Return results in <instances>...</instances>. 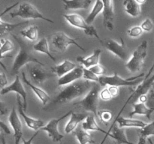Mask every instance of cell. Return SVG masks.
Listing matches in <instances>:
<instances>
[{"mask_svg": "<svg viewBox=\"0 0 154 144\" xmlns=\"http://www.w3.org/2000/svg\"><path fill=\"white\" fill-rule=\"evenodd\" d=\"M95 83L96 82L81 79L73 83L66 86L65 88L56 95L52 104H64L82 96L85 97Z\"/></svg>", "mask_w": 154, "mask_h": 144, "instance_id": "cell-1", "label": "cell"}, {"mask_svg": "<svg viewBox=\"0 0 154 144\" xmlns=\"http://www.w3.org/2000/svg\"><path fill=\"white\" fill-rule=\"evenodd\" d=\"M14 38L15 39L17 42L18 43L20 46V50L18 52L17 55L15 57L13 65H12L11 68V74H12L17 75L18 72L20 71L21 68L23 67L24 65L27 64L28 63H35V64H38V65L44 66L45 64L38 60L35 57H34L29 50L27 45L20 38L17 37L14 34H12Z\"/></svg>", "mask_w": 154, "mask_h": 144, "instance_id": "cell-2", "label": "cell"}, {"mask_svg": "<svg viewBox=\"0 0 154 144\" xmlns=\"http://www.w3.org/2000/svg\"><path fill=\"white\" fill-rule=\"evenodd\" d=\"M145 74L141 73L138 76L129 77L127 79H123L118 75L117 72H114L112 76H99V83L101 86H139L144 80Z\"/></svg>", "mask_w": 154, "mask_h": 144, "instance_id": "cell-3", "label": "cell"}, {"mask_svg": "<svg viewBox=\"0 0 154 144\" xmlns=\"http://www.w3.org/2000/svg\"><path fill=\"white\" fill-rule=\"evenodd\" d=\"M100 84L96 82L90 92L84 97L82 100L74 104L75 106L81 108L83 110L92 112L93 116H98V104H99V93L101 91Z\"/></svg>", "mask_w": 154, "mask_h": 144, "instance_id": "cell-4", "label": "cell"}, {"mask_svg": "<svg viewBox=\"0 0 154 144\" xmlns=\"http://www.w3.org/2000/svg\"><path fill=\"white\" fill-rule=\"evenodd\" d=\"M147 40H143L134 50L132 57L126 63V68L132 73H136L141 70L144 63V59L147 53Z\"/></svg>", "mask_w": 154, "mask_h": 144, "instance_id": "cell-5", "label": "cell"}, {"mask_svg": "<svg viewBox=\"0 0 154 144\" xmlns=\"http://www.w3.org/2000/svg\"><path fill=\"white\" fill-rule=\"evenodd\" d=\"M10 16L12 18L19 16L23 19H40L51 23L54 22V20L44 16L33 4L29 2H23L20 4L19 8L16 11L11 12Z\"/></svg>", "mask_w": 154, "mask_h": 144, "instance_id": "cell-6", "label": "cell"}, {"mask_svg": "<svg viewBox=\"0 0 154 144\" xmlns=\"http://www.w3.org/2000/svg\"><path fill=\"white\" fill-rule=\"evenodd\" d=\"M151 73H152V70H149L148 73H147V74L146 75L145 77H144V82H143L141 84H140L139 86H138V87H137L136 89H135V91H134L133 92L130 94V96L128 98V99L126 100V103H125L124 105L122 106L121 110H120V112H119V113H118V115H117V116L115 118H119V117L120 116L122 112H123V110H124L125 106H126L128 104H129L130 102H132V100H138V98H139L141 96L147 95V94L148 93V92L150 91V88L153 86V84H154V74L150 77V75L151 74Z\"/></svg>", "mask_w": 154, "mask_h": 144, "instance_id": "cell-7", "label": "cell"}, {"mask_svg": "<svg viewBox=\"0 0 154 144\" xmlns=\"http://www.w3.org/2000/svg\"><path fill=\"white\" fill-rule=\"evenodd\" d=\"M51 42L54 47L60 52H65L67 50L68 46L72 44L75 45L81 51L85 52V49L80 45L75 39L70 38L63 32H57L54 33L51 37Z\"/></svg>", "mask_w": 154, "mask_h": 144, "instance_id": "cell-8", "label": "cell"}, {"mask_svg": "<svg viewBox=\"0 0 154 144\" xmlns=\"http://www.w3.org/2000/svg\"><path fill=\"white\" fill-rule=\"evenodd\" d=\"M73 110H70L61 117L58 118H53L47 124H45L43 128H41V130L45 131L48 134V136L51 138L53 141L54 142H61L62 140L64 138V136L59 132L58 130V124L62 120L66 118L69 116H70L72 113Z\"/></svg>", "mask_w": 154, "mask_h": 144, "instance_id": "cell-9", "label": "cell"}, {"mask_svg": "<svg viewBox=\"0 0 154 144\" xmlns=\"http://www.w3.org/2000/svg\"><path fill=\"white\" fill-rule=\"evenodd\" d=\"M101 44L113 55L116 56L122 60H126L128 58V51L126 44L123 39L121 38V43H118L113 39H106L102 40Z\"/></svg>", "mask_w": 154, "mask_h": 144, "instance_id": "cell-10", "label": "cell"}, {"mask_svg": "<svg viewBox=\"0 0 154 144\" xmlns=\"http://www.w3.org/2000/svg\"><path fill=\"white\" fill-rule=\"evenodd\" d=\"M9 92H15L17 94V95L20 96L22 98L23 104V110L26 112L27 110V94L25 88H24L23 85L21 82L19 76H17V75L15 80L11 84L1 89L0 94L4 95V94H8Z\"/></svg>", "mask_w": 154, "mask_h": 144, "instance_id": "cell-11", "label": "cell"}, {"mask_svg": "<svg viewBox=\"0 0 154 144\" xmlns=\"http://www.w3.org/2000/svg\"><path fill=\"white\" fill-rule=\"evenodd\" d=\"M104 8L102 10L103 16V25L108 31L111 32L114 29V4L111 0L102 1Z\"/></svg>", "mask_w": 154, "mask_h": 144, "instance_id": "cell-12", "label": "cell"}, {"mask_svg": "<svg viewBox=\"0 0 154 144\" xmlns=\"http://www.w3.org/2000/svg\"><path fill=\"white\" fill-rule=\"evenodd\" d=\"M20 98V96L19 95H17V110L19 114L23 118L26 124V126L29 128L32 129V130H37V131L39 129L41 130V128L45 126V122L41 119H35V118H33L32 117H29L26 115V112L23 110V100H21Z\"/></svg>", "mask_w": 154, "mask_h": 144, "instance_id": "cell-13", "label": "cell"}, {"mask_svg": "<svg viewBox=\"0 0 154 144\" xmlns=\"http://www.w3.org/2000/svg\"><path fill=\"white\" fill-rule=\"evenodd\" d=\"M8 122L14 130L15 144H19L20 140L23 139V124L14 106L9 114Z\"/></svg>", "mask_w": 154, "mask_h": 144, "instance_id": "cell-14", "label": "cell"}, {"mask_svg": "<svg viewBox=\"0 0 154 144\" xmlns=\"http://www.w3.org/2000/svg\"><path fill=\"white\" fill-rule=\"evenodd\" d=\"M83 69H84V67L82 65L78 66L73 70L66 74L62 77L59 78L58 85L60 86H66L72 84L76 81L82 79Z\"/></svg>", "mask_w": 154, "mask_h": 144, "instance_id": "cell-15", "label": "cell"}, {"mask_svg": "<svg viewBox=\"0 0 154 144\" xmlns=\"http://www.w3.org/2000/svg\"><path fill=\"white\" fill-rule=\"evenodd\" d=\"M29 74L32 80L37 84H42L54 75L51 72L47 71L41 65H35L30 68Z\"/></svg>", "mask_w": 154, "mask_h": 144, "instance_id": "cell-16", "label": "cell"}, {"mask_svg": "<svg viewBox=\"0 0 154 144\" xmlns=\"http://www.w3.org/2000/svg\"><path fill=\"white\" fill-rule=\"evenodd\" d=\"M18 4H19V2L15 3V4H13L12 6L6 8L5 10L0 14V39L2 38L4 36H5L6 34H8L9 32H12L13 30H14L15 28H17V27L21 26L24 25V24H27L29 22L28 21H25V22H18V23H8V22H4V21L1 20L2 16H3L6 12L9 11L11 9L14 8L15 6L17 5Z\"/></svg>", "mask_w": 154, "mask_h": 144, "instance_id": "cell-17", "label": "cell"}, {"mask_svg": "<svg viewBox=\"0 0 154 144\" xmlns=\"http://www.w3.org/2000/svg\"><path fill=\"white\" fill-rule=\"evenodd\" d=\"M108 132L110 133L109 137L114 140L117 144H135L127 139L125 129L119 128L116 124H112Z\"/></svg>", "mask_w": 154, "mask_h": 144, "instance_id": "cell-18", "label": "cell"}, {"mask_svg": "<svg viewBox=\"0 0 154 144\" xmlns=\"http://www.w3.org/2000/svg\"><path fill=\"white\" fill-rule=\"evenodd\" d=\"M88 116V114L86 113V112H72V113L71 114L70 119L69 120L66 127H65V133L70 134L73 132L74 130H75L79 123L85 120Z\"/></svg>", "mask_w": 154, "mask_h": 144, "instance_id": "cell-19", "label": "cell"}, {"mask_svg": "<svg viewBox=\"0 0 154 144\" xmlns=\"http://www.w3.org/2000/svg\"><path fill=\"white\" fill-rule=\"evenodd\" d=\"M22 79H23V81L24 82V83L26 84L27 86H29L31 88V89L32 90V92H34V94H35V95L37 96L38 98L41 100V102L42 103V104L46 105L50 101V99H51V98H50L49 94H48V93L45 91V90H43L42 88H41L40 87L32 84L31 82H30L29 81L27 80L26 76V74L24 73V72H22Z\"/></svg>", "mask_w": 154, "mask_h": 144, "instance_id": "cell-20", "label": "cell"}, {"mask_svg": "<svg viewBox=\"0 0 154 144\" xmlns=\"http://www.w3.org/2000/svg\"><path fill=\"white\" fill-rule=\"evenodd\" d=\"M63 17L71 26L75 27V28L84 30V31H86L90 26L86 22V20L83 18V16L78 14H63Z\"/></svg>", "mask_w": 154, "mask_h": 144, "instance_id": "cell-21", "label": "cell"}, {"mask_svg": "<svg viewBox=\"0 0 154 144\" xmlns=\"http://www.w3.org/2000/svg\"><path fill=\"white\" fill-rule=\"evenodd\" d=\"M101 53H102V50L100 49H96L93 51V54L90 56L84 58V57L79 56L77 57L76 59L78 62L82 64L83 67L89 69L93 66L99 64V57H100Z\"/></svg>", "mask_w": 154, "mask_h": 144, "instance_id": "cell-22", "label": "cell"}, {"mask_svg": "<svg viewBox=\"0 0 154 144\" xmlns=\"http://www.w3.org/2000/svg\"><path fill=\"white\" fill-rule=\"evenodd\" d=\"M116 122L118 124V127L121 128H125L127 127L132 128H138L141 129L147 125V123L141 121L138 119H133L132 118H126L123 116H120L119 118H115L113 124H116Z\"/></svg>", "mask_w": 154, "mask_h": 144, "instance_id": "cell-23", "label": "cell"}, {"mask_svg": "<svg viewBox=\"0 0 154 144\" xmlns=\"http://www.w3.org/2000/svg\"><path fill=\"white\" fill-rule=\"evenodd\" d=\"M77 67L78 66H77L76 64L69 61V59H65L60 64L56 65L55 67H53L51 70H52L53 73L55 74L56 75H57L60 78L64 76V75H66V74L73 70Z\"/></svg>", "mask_w": 154, "mask_h": 144, "instance_id": "cell-24", "label": "cell"}, {"mask_svg": "<svg viewBox=\"0 0 154 144\" xmlns=\"http://www.w3.org/2000/svg\"><path fill=\"white\" fill-rule=\"evenodd\" d=\"M132 106H133V110L129 113L130 118L133 117L135 115H141L145 116L148 119L150 120L152 113L154 112L153 109L147 106L145 104L140 103V102L132 104Z\"/></svg>", "mask_w": 154, "mask_h": 144, "instance_id": "cell-25", "label": "cell"}, {"mask_svg": "<svg viewBox=\"0 0 154 144\" xmlns=\"http://www.w3.org/2000/svg\"><path fill=\"white\" fill-rule=\"evenodd\" d=\"M91 3V0H63V1L65 10L87 9Z\"/></svg>", "mask_w": 154, "mask_h": 144, "instance_id": "cell-26", "label": "cell"}, {"mask_svg": "<svg viewBox=\"0 0 154 144\" xmlns=\"http://www.w3.org/2000/svg\"><path fill=\"white\" fill-rule=\"evenodd\" d=\"M82 128L84 130H87V131H90V130H95V131L102 132L104 134H110L109 132L105 131V130L102 128L98 124L97 122H96V118H95V116L93 115H89L85 119V121L83 122L82 123Z\"/></svg>", "mask_w": 154, "mask_h": 144, "instance_id": "cell-27", "label": "cell"}, {"mask_svg": "<svg viewBox=\"0 0 154 144\" xmlns=\"http://www.w3.org/2000/svg\"><path fill=\"white\" fill-rule=\"evenodd\" d=\"M141 4L135 0H126L123 2L124 10L129 15L132 17H137L141 14Z\"/></svg>", "mask_w": 154, "mask_h": 144, "instance_id": "cell-28", "label": "cell"}, {"mask_svg": "<svg viewBox=\"0 0 154 144\" xmlns=\"http://www.w3.org/2000/svg\"><path fill=\"white\" fill-rule=\"evenodd\" d=\"M33 50H34L35 51H36V52H42V53L45 54V55L48 56L51 60H53L54 62H56V58L51 54V51H50L49 46H48V42L46 38H43L41 39L38 42H37L35 44H34V46H33Z\"/></svg>", "mask_w": 154, "mask_h": 144, "instance_id": "cell-29", "label": "cell"}, {"mask_svg": "<svg viewBox=\"0 0 154 144\" xmlns=\"http://www.w3.org/2000/svg\"><path fill=\"white\" fill-rule=\"evenodd\" d=\"M104 8V4L102 1H100V0H97L95 2L94 5L93 6V8H92L91 11L89 14V15L87 16V17L86 18V22H87L88 25H91L93 22L96 20V16L102 12Z\"/></svg>", "mask_w": 154, "mask_h": 144, "instance_id": "cell-30", "label": "cell"}, {"mask_svg": "<svg viewBox=\"0 0 154 144\" xmlns=\"http://www.w3.org/2000/svg\"><path fill=\"white\" fill-rule=\"evenodd\" d=\"M150 136H154V121L147 124L145 127L140 129L139 140L137 144H145L146 140Z\"/></svg>", "mask_w": 154, "mask_h": 144, "instance_id": "cell-31", "label": "cell"}, {"mask_svg": "<svg viewBox=\"0 0 154 144\" xmlns=\"http://www.w3.org/2000/svg\"><path fill=\"white\" fill-rule=\"evenodd\" d=\"M75 137L79 144H93L95 142L90 133L83 128H80L75 131Z\"/></svg>", "mask_w": 154, "mask_h": 144, "instance_id": "cell-32", "label": "cell"}, {"mask_svg": "<svg viewBox=\"0 0 154 144\" xmlns=\"http://www.w3.org/2000/svg\"><path fill=\"white\" fill-rule=\"evenodd\" d=\"M20 34L31 41H35L38 36V28L37 26H31L26 29L22 30L20 32Z\"/></svg>", "mask_w": 154, "mask_h": 144, "instance_id": "cell-33", "label": "cell"}, {"mask_svg": "<svg viewBox=\"0 0 154 144\" xmlns=\"http://www.w3.org/2000/svg\"><path fill=\"white\" fill-rule=\"evenodd\" d=\"M82 79L90 81V82H98V83H99V76L95 74L94 73H93L90 69H87V68H84V69H83Z\"/></svg>", "mask_w": 154, "mask_h": 144, "instance_id": "cell-34", "label": "cell"}, {"mask_svg": "<svg viewBox=\"0 0 154 144\" xmlns=\"http://www.w3.org/2000/svg\"><path fill=\"white\" fill-rule=\"evenodd\" d=\"M98 116L99 117V118H100L102 122H104L105 124H108V122H110L112 120L113 117H114V114L111 110H103L98 112Z\"/></svg>", "mask_w": 154, "mask_h": 144, "instance_id": "cell-35", "label": "cell"}, {"mask_svg": "<svg viewBox=\"0 0 154 144\" xmlns=\"http://www.w3.org/2000/svg\"><path fill=\"white\" fill-rule=\"evenodd\" d=\"M143 32H144V31L141 28V26H135L132 27V28H130L128 30L127 34L130 38H138L141 37Z\"/></svg>", "mask_w": 154, "mask_h": 144, "instance_id": "cell-36", "label": "cell"}, {"mask_svg": "<svg viewBox=\"0 0 154 144\" xmlns=\"http://www.w3.org/2000/svg\"><path fill=\"white\" fill-rule=\"evenodd\" d=\"M14 49V44L11 40H4V43H3L1 49H0V57L5 56V53L9 52V51H11Z\"/></svg>", "mask_w": 154, "mask_h": 144, "instance_id": "cell-37", "label": "cell"}, {"mask_svg": "<svg viewBox=\"0 0 154 144\" xmlns=\"http://www.w3.org/2000/svg\"><path fill=\"white\" fill-rule=\"evenodd\" d=\"M141 28L144 32H150L153 29L154 24L153 22L150 18H146L141 24Z\"/></svg>", "mask_w": 154, "mask_h": 144, "instance_id": "cell-38", "label": "cell"}, {"mask_svg": "<svg viewBox=\"0 0 154 144\" xmlns=\"http://www.w3.org/2000/svg\"><path fill=\"white\" fill-rule=\"evenodd\" d=\"M90 69L93 73H94L95 74L97 75V76H103L105 74L107 73V69L104 67L103 65L100 64H98L96 65L93 66L92 68H90Z\"/></svg>", "mask_w": 154, "mask_h": 144, "instance_id": "cell-39", "label": "cell"}, {"mask_svg": "<svg viewBox=\"0 0 154 144\" xmlns=\"http://www.w3.org/2000/svg\"><path fill=\"white\" fill-rule=\"evenodd\" d=\"M84 33H85L87 35L90 36V37H95L96 38L98 39V40H99V42H100L101 44H102V40H101L100 37H99V34H98V32L97 30H96V28H95L93 26L90 25V26H89V28H87L86 31H84Z\"/></svg>", "mask_w": 154, "mask_h": 144, "instance_id": "cell-40", "label": "cell"}, {"mask_svg": "<svg viewBox=\"0 0 154 144\" xmlns=\"http://www.w3.org/2000/svg\"><path fill=\"white\" fill-rule=\"evenodd\" d=\"M99 97L102 100H105V101H108L112 98L108 88H105L104 89L101 90L100 93H99Z\"/></svg>", "mask_w": 154, "mask_h": 144, "instance_id": "cell-41", "label": "cell"}, {"mask_svg": "<svg viewBox=\"0 0 154 144\" xmlns=\"http://www.w3.org/2000/svg\"><path fill=\"white\" fill-rule=\"evenodd\" d=\"M108 89L109 91L110 94H111V97L116 98L120 94V90H119V87L114 86H110L108 87Z\"/></svg>", "mask_w": 154, "mask_h": 144, "instance_id": "cell-42", "label": "cell"}, {"mask_svg": "<svg viewBox=\"0 0 154 144\" xmlns=\"http://www.w3.org/2000/svg\"><path fill=\"white\" fill-rule=\"evenodd\" d=\"M8 84L7 76L5 73H0V88L2 89Z\"/></svg>", "mask_w": 154, "mask_h": 144, "instance_id": "cell-43", "label": "cell"}, {"mask_svg": "<svg viewBox=\"0 0 154 144\" xmlns=\"http://www.w3.org/2000/svg\"><path fill=\"white\" fill-rule=\"evenodd\" d=\"M0 129L2 130L3 131H4L5 134H11V131L8 126L4 122L2 121V120H0Z\"/></svg>", "mask_w": 154, "mask_h": 144, "instance_id": "cell-44", "label": "cell"}, {"mask_svg": "<svg viewBox=\"0 0 154 144\" xmlns=\"http://www.w3.org/2000/svg\"><path fill=\"white\" fill-rule=\"evenodd\" d=\"M39 131L38 130V131H36L35 133L34 134L32 135V136H31V137L29 138V139L28 140H25L24 138H23L22 140H23V144H32V141L33 140H34L35 137H36V136H37L38 134Z\"/></svg>", "mask_w": 154, "mask_h": 144, "instance_id": "cell-45", "label": "cell"}, {"mask_svg": "<svg viewBox=\"0 0 154 144\" xmlns=\"http://www.w3.org/2000/svg\"><path fill=\"white\" fill-rule=\"evenodd\" d=\"M0 113L2 115H5V114L8 113L7 107H6L5 104L1 100H0Z\"/></svg>", "mask_w": 154, "mask_h": 144, "instance_id": "cell-46", "label": "cell"}, {"mask_svg": "<svg viewBox=\"0 0 154 144\" xmlns=\"http://www.w3.org/2000/svg\"><path fill=\"white\" fill-rule=\"evenodd\" d=\"M147 95H142L138 98V100H139L140 103H144L145 104L146 102L147 101Z\"/></svg>", "mask_w": 154, "mask_h": 144, "instance_id": "cell-47", "label": "cell"}, {"mask_svg": "<svg viewBox=\"0 0 154 144\" xmlns=\"http://www.w3.org/2000/svg\"><path fill=\"white\" fill-rule=\"evenodd\" d=\"M109 136H110V134H105V136H104L103 140H102V142H100V144H104V142H105V140H106L107 138L109 137Z\"/></svg>", "mask_w": 154, "mask_h": 144, "instance_id": "cell-48", "label": "cell"}, {"mask_svg": "<svg viewBox=\"0 0 154 144\" xmlns=\"http://www.w3.org/2000/svg\"><path fill=\"white\" fill-rule=\"evenodd\" d=\"M7 57H11V56H2V57H0V60L1 59H2V58H7ZM0 64H2V65L3 66V67H4V68H5V66H4V64H2V63L1 62H0Z\"/></svg>", "mask_w": 154, "mask_h": 144, "instance_id": "cell-49", "label": "cell"}, {"mask_svg": "<svg viewBox=\"0 0 154 144\" xmlns=\"http://www.w3.org/2000/svg\"><path fill=\"white\" fill-rule=\"evenodd\" d=\"M2 144H7V142H6V140H5V138L4 136H2Z\"/></svg>", "mask_w": 154, "mask_h": 144, "instance_id": "cell-50", "label": "cell"}, {"mask_svg": "<svg viewBox=\"0 0 154 144\" xmlns=\"http://www.w3.org/2000/svg\"><path fill=\"white\" fill-rule=\"evenodd\" d=\"M149 107L152 108V109L154 110V100H153V102H151V103H150V104H149Z\"/></svg>", "mask_w": 154, "mask_h": 144, "instance_id": "cell-51", "label": "cell"}, {"mask_svg": "<svg viewBox=\"0 0 154 144\" xmlns=\"http://www.w3.org/2000/svg\"><path fill=\"white\" fill-rule=\"evenodd\" d=\"M4 40H2V39H0V49H1L3 43H4Z\"/></svg>", "mask_w": 154, "mask_h": 144, "instance_id": "cell-52", "label": "cell"}, {"mask_svg": "<svg viewBox=\"0 0 154 144\" xmlns=\"http://www.w3.org/2000/svg\"><path fill=\"white\" fill-rule=\"evenodd\" d=\"M147 140H148L149 143H150V144H154V142H153V141H152V140L150 139V138H147Z\"/></svg>", "mask_w": 154, "mask_h": 144, "instance_id": "cell-53", "label": "cell"}, {"mask_svg": "<svg viewBox=\"0 0 154 144\" xmlns=\"http://www.w3.org/2000/svg\"><path fill=\"white\" fill-rule=\"evenodd\" d=\"M151 98H153V99H154V92H153V93H152V94H151Z\"/></svg>", "mask_w": 154, "mask_h": 144, "instance_id": "cell-54", "label": "cell"}, {"mask_svg": "<svg viewBox=\"0 0 154 144\" xmlns=\"http://www.w3.org/2000/svg\"><path fill=\"white\" fill-rule=\"evenodd\" d=\"M60 144H63V143H62V142H60Z\"/></svg>", "mask_w": 154, "mask_h": 144, "instance_id": "cell-55", "label": "cell"}, {"mask_svg": "<svg viewBox=\"0 0 154 144\" xmlns=\"http://www.w3.org/2000/svg\"><path fill=\"white\" fill-rule=\"evenodd\" d=\"M153 88H154V84H153Z\"/></svg>", "mask_w": 154, "mask_h": 144, "instance_id": "cell-56", "label": "cell"}, {"mask_svg": "<svg viewBox=\"0 0 154 144\" xmlns=\"http://www.w3.org/2000/svg\"><path fill=\"white\" fill-rule=\"evenodd\" d=\"M0 132H1V129H0Z\"/></svg>", "mask_w": 154, "mask_h": 144, "instance_id": "cell-57", "label": "cell"}]
</instances>
